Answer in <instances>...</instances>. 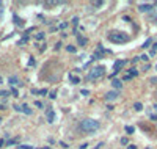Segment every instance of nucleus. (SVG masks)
I'll use <instances>...</instances> for the list:
<instances>
[{
    "instance_id": "nucleus-17",
    "label": "nucleus",
    "mask_w": 157,
    "mask_h": 149,
    "mask_svg": "<svg viewBox=\"0 0 157 149\" xmlns=\"http://www.w3.org/2000/svg\"><path fill=\"white\" fill-rule=\"evenodd\" d=\"M17 149H35V147H32V146H27V144H21V146H17Z\"/></svg>"
},
{
    "instance_id": "nucleus-6",
    "label": "nucleus",
    "mask_w": 157,
    "mask_h": 149,
    "mask_svg": "<svg viewBox=\"0 0 157 149\" xmlns=\"http://www.w3.org/2000/svg\"><path fill=\"white\" fill-rule=\"evenodd\" d=\"M14 108L16 110H19V112H24L25 115H32V110L27 107V105H22V107H19V105H14Z\"/></svg>"
},
{
    "instance_id": "nucleus-26",
    "label": "nucleus",
    "mask_w": 157,
    "mask_h": 149,
    "mask_svg": "<svg viewBox=\"0 0 157 149\" xmlns=\"http://www.w3.org/2000/svg\"><path fill=\"white\" fill-rule=\"evenodd\" d=\"M43 38H44V33H38L36 35V39H43Z\"/></svg>"
},
{
    "instance_id": "nucleus-29",
    "label": "nucleus",
    "mask_w": 157,
    "mask_h": 149,
    "mask_svg": "<svg viewBox=\"0 0 157 149\" xmlns=\"http://www.w3.org/2000/svg\"><path fill=\"white\" fill-rule=\"evenodd\" d=\"M127 143H129L127 138H121V144H127Z\"/></svg>"
},
{
    "instance_id": "nucleus-9",
    "label": "nucleus",
    "mask_w": 157,
    "mask_h": 149,
    "mask_svg": "<svg viewBox=\"0 0 157 149\" xmlns=\"http://www.w3.org/2000/svg\"><path fill=\"white\" fill-rule=\"evenodd\" d=\"M54 116H55L54 115V110H49L47 112V123H50V124L54 123Z\"/></svg>"
},
{
    "instance_id": "nucleus-30",
    "label": "nucleus",
    "mask_w": 157,
    "mask_h": 149,
    "mask_svg": "<svg viewBox=\"0 0 157 149\" xmlns=\"http://www.w3.org/2000/svg\"><path fill=\"white\" fill-rule=\"evenodd\" d=\"M38 94H47V90H39Z\"/></svg>"
},
{
    "instance_id": "nucleus-7",
    "label": "nucleus",
    "mask_w": 157,
    "mask_h": 149,
    "mask_svg": "<svg viewBox=\"0 0 157 149\" xmlns=\"http://www.w3.org/2000/svg\"><path fill=\"white\" fill-rule=\"evenodd\" d=\"M8 83L11 85V88H16V86L22 85V83H19V80H17V77H10V78H8Z\"/></svg>"
},
{
    "instance_id": "nucleus-2",
    "label": "nucleus",
    "mask_w": 157,
    "mask_h": 149,
    "mask_svg": "<svg viewBox=\"0 0 157 149\" xmlns=\"http://www.w3.org/2000/svg\"><path fill=\"white\" fill-rule=\"evenodd\" d=\"M107 39L110 43H115V44H123V43H127L130 38L123 32H110L107 35Z\"/></svg>"
},
{
    "instance_id": "nucleus-20",
    "label": "nucleus",
    "mask_w": 157,
    "mask_h": 149,
    "mask_svg": "<svg viewBox=\"0 0 157 149\" xmlns=\"http://www.w3.org/2000/svg\"><path fill=\"white\" fill-rule=\"evenodd\" d=\"M10 91H11V94H13V96H16V97L19 96V93H17V90H16V88H11Z\"/></svg>"
},
{
    "instance_id": "nucleus-4",
    "label": "nucleus",
    "mask_w": 157,
    "mask_h": 149,
    "mask_svg": "<svg viewBox=\"0 0 157 149\" xmlns=\"http://www.w3.org/2000/svg\"><path fill=\"white\" fill-rule=\"evenodd\" d=\"M124 64H126V61H124V60H118V61L115 63V66H113V69H115V71H113L112 77H115V75H116L118 72H120V69H121V67H123Z\"/></svg>"
},
{
    "instance_id": "nucleus-19",
    "label": "nucleus",
    "mask_w": 157,
    "mask_h": 149,
    "mask_svg": "<svg viewBox=\"0 0 157 149\" xmlns=\"http://www.w3.org/2000/svg\"><path fill=\"white\" fill-rule=\"evenodd\" d=\"M10 96V91H0V97H6Z\"/></svg>"
},
{
    "instance_id": "nucleus-22",
    "label": "nucleus",
    "mask_w": 157,
    "mask_h": 149,
    "mask_svg": "<svg viewBox=\"0 0 157 149\" xmlns=\"http://www.w3.org/2000/svg\"><path fill=\"white\" fill-rule=\"evenodd\" d=\"M49 97H50V99H55V97H57V91H52Z\"/></svg>"
},
{
    "instance_id": "nucleus-21",
    "label": "nucleus",
    "mask_w": 157,
    "mask_h": 149,
    "mask_svg": "<svg viewBox=\"0 0 157 149\" xmlns=\"http://www.w3.org/2000/svg\"><path fill=\"white\" fill-rule=\"evenodd\" d=\"M66 49H68V52H72V53L75 52V47H74V46H68Z\"/></svg>"
},
{
    "instance_id": "nucleus-31",
    "label": "nucleus",
    "mask_w": 157,
    "mask_h": 149,
    "mask_svg": "<svg viewBox=\"0 0 157 149\" xmlns=\"http://www.w3.org/2000/svg\"><path fill=\"white\" fill-rule=\"evenodd\" d=\"M77 22H78V17H74V19H72V24L77 25Z\"/></svg>"
},
{
    "instance_id": "nucleus-34",
    "label": "nucleus",
    "mask_w": 157,
    "mask_h": 149,
    "mask_svg": "<svg viewBox=\"0 0 157 149\" xmlns=\"http://www.w3.org/2000/svg\"><path fill=\"white\" fill-rule=\"evenodd\" d=\"M154 108H155V110H157V104H155V105H154Z\"/></svg>"
},
{
    "instance_id": "nucleus-33",
    "label": "nucleus",
    "mask_w": 157,
    "mask_h": 149,
    "mask_svg": "<svg viewBox=\"0 0 157 149\" xmlns=\"http://www.w3.org/2000/svg\"><path fill=\"white\" fill-rule=\"evenodd\" d=\"M2 144H3V140H0V147H2Z\"/></svg>"
},
{
    "instance_id": "nucleus-5",
    "label": "nucleus",
    "mask_w": 157,
    "mask_h": 149,
    "mask_svg": "<svg viewBox=\"0 0 157 149\" xmlns=\"http://www.w3.org/2000/svg\"><path fill=\"white\" fill-rule=\"evenodd\" d=\"M154 5L152 3H140L138 5V11L140 13H146V11H152Z\"/></svg>"
},
{
    "instance_id": "nucleus-13",
    "label": "nucleus",
    "mask_w": 157,
    "mask_h": 149,
    "mask_svg": "<svg viewBox=\"0 0 157 149\" xmlns=\"http://www.w3.org/2000/svg\"><path fill=\"white\" fill-rule=\"evenodd\" d=\"M129 75H130V77H135V75H138V71L132 67V69H129Z\"/></svg>"
},
{
    "instance_id": "nucleus-23",
    "label": "nucleus",
    "mask_w": 157,
    "mask_h": 149,
    "mask_svg": "<svg viewBox=\"0 0 157 149\" xmlns=\"http://www.w3.org/2000/svg\"><path fill=\"white\" fill-rule=\"evenodd\" d=\"M80 94H82V96H88L90 91H88V90H82V91H80Z\"/></svg>"
},
{
    "instance_id": "nucleus-16",
    "label": "nucleus",
    "mask_w": 157,
    "mask_h": 149,
    "mask_svg": "<svg viewBox=\"0 0 157 149\" xmlns=\"http://www.w3.org/2000/svg\"><path fill=\"white\" fill-rule=\"evenodd\" d=\"M77 39H78V44H82V46H85V44H86V39H85V38L77 36Z\"/></svg>"
},
{
    "instance_id": "nucleus-18",
    "label": "nucleus",
    "mask_w": 157,
    "mask_h": 149,
    "mask_svg": "<svg viewBox=\"0 0 157 149\" xmlns=\"http://www.w3.org/2000/svg\"><path fill=\"white\" fill-rule=\"evenodd\" d=\"M151 43H152V39H148V41H146V43H145V44H143V46H141V47H143V49H148V47H149V44H151Z\"/></svg>"
},
{
    "instance_id": "nucleus-10",
    "label": "nucleus",
    "mask_w": 157,
    "mask_h": 149,
    "mask_svg": "<svg viewBox=\"0 0 157 149\" xmlns=\"http://www.w3.org/2000/svg\"><path fill=\"white\" fill-rule=\"evenodd\" d=\"M112 85H113V88H116V90H120V88L123 86V83L120 82V80H116V78H115L113 82H112Z\"/></svg>"
},
{
    "instance_id": "nucleus-8",
    "label": "nucleus",
    "mask_w": 157,
    "mask_h": 149,
    "mask_svg": "<svg viewBox=\"0 0 157 149\" xmlns=\"http://www.w3.org/2000/svg\"><path fill=\"white\" fill-rule=\"evenodd\" d=\"M118 99V91H110L105 94V101H115Z\"/></svg>"
},
{
    "instance_id": "nucleus-11",
    "label": "nucleus",
    "mask_w": 157,
    "mask_h": 149,
    "mask_svg": "<svg viewBox=\"0 0 157 149\" xmlns=\"http://www.w3.org/2000/svg\"><path fill=\"white\" fill-rule=\"evenodd\" d=\"M134 108H135L137 112H141V110H143V105H141L140 102H135V104H134Z\"/></svg>"
},
{
    "instance_id": "nucleus-35",
    "label": "nucleus",
    "mask_w": 157,
    "mask_h": 149,
    "mask_svg": "<svg viewBox=\"0 0 157 149\" xmlns=\"http://www.w3.org/2000/svg\"><path fill=\"white\" fill-rule=\"evenodd\" d=\"M146 149H151V147H146Z\"/></svg>"
},
{
    "instance_id": "nucleus-15",
    "label": "nucleus",
    "mask_w": 157,
    "mask_h": 149,
    "mask_svg": "<svg viewBox=\"0 0 157 149\" xmlns=\"http://www.w3.org/2000/svg\"><path fill=\"white\" fill-rule=\"evenodd\" d=\"M71 82H72L74 85H77L78 82H80V78H78V77H75V75H71Z\"/></svg>"
},
{
    "instance_id": "nucleus-25",
    "label": "nucleus",
    "mask_w": 157,
    "mask_h": 149,
    "mask_svg": "<svg viewBox=\"0 0 157 149\" xmlns=\"http://www.w3.org/2000/svg\"><path fill=\"white\" fill-rule=\"evenodd\" d=\"M78 147H80V149H86V147H88V143H82Z\"/></svg>"
},
{
    "instance_id": "nucleus-12",
    "label": "nucleus",
    "mask_w": 157,
    "mask_h": 149,
    "mask_svg": "<svg viewBox=\"0 0 157 149\" xmlns=\"http://www.w3.org/2000/svg\"><path fill=\"white\" fill-rule=\"evenodd\" d=\"M152 17H154L155 22H157V3H154V8H152Z\"/></svg>"
},
{
    "instance_id": "nucleus-3",
    "label": "nucleus",
    "mask_w": 157,
    "mask_h": 149,
    "mask_svg": "<svg viewBox=\"0 0 157 149\" xmlns=\"http://www.w3.org/2000/svg\"><path fill=\"white\" fill-rule=\"evenodd\" d=\"M104 74H105V67L104 66H96V67H93V69L88 72V80H98V78L104 77Z\"/></svg>"
},
{
    "instance_id": "nucleus-14",
    "label": "nucleus",
    "mask_w": 157,
    "mask_h": 149,
    "mask_svg": "<svg viewBox=\"0 0 157 149\" xmlns=\"http://www.w3.org/2000/svg\"><path fill=\"white\" fill-rule=\"evenodd\" d=\"M126 132H127L129 135H132V133L135 132V129H134L132 126H126Z\"/></svg>"
},
{
    "instance_id": "nucleus-32",
    "label": "nucleus",
    "mask_w": 157,
    "mask_h": 149,
    "mask_svg": "<svg viewBox=\"0 0 157 149\" xmlns=\"http://www.w3.org/2000/svg\"><path fill=\"white\" fill-rule=\"evenodd\" d=\"M127 149H137V146L135 144H129V147Z\"/></svg>"
},
{
    "instance_id": "nucleus-27",
    "label": "nucleus",
    "mask_w": 157,
    "mask_h": 149,
    "mask_svg": "<svg viewBox=\"0 0 157 149\" xmlns=\"http://www.w3.org/2000/svg\"><path fill=\"white\" fill-rule=\"evenodd\" d=\"M140 60H143V61H148L149 58H148V55H141V57H140Z\"/></svg>"
},
{
    "instance_id": "nucleus-24",
    "label": "nucleus",
    "mask_w": 157,
    "mask_h": 149,
    "mask_svg": "<svg viewBox=\"0 0 157 149\" xmlns=\"http://www.w3.org/2000/svg\"><path fill=\"white\" fill-rule=\"evenodd\" d=\"M155 50H157V43L154 44V47H152V50H151V55H154V53H155Z\"/></svg>"
},
{
    "instance_id": "nucleus-28",
    "label": "nucleus",
    "mask_w": 157,
    "mask_h": 149,
    "mask_svg": "<svg viewBox=\"0 0 157 149\" xmlns=\"http://www.w3.org/2000/svg\"><path fill=\"white\" fill-rule=\"evenodd\" d=\"M35 105H36L38 108H43V104H41V102H39V101H36V102H35Z\"/></svg>"
},
{
    "instance_id": "nucleus-1",
    "label": "nucleus",
    "mask_w": 157,
    "mask_h": 149,
    "mask_svg": "<svg viewBox=\"0 0 157 149\" xmlns=\"http://www.w3.org/2000/svg\"><path fill=\"white\" fill-rule=\"evenodd\" d=\"M99 123L96 119H91V118H86V119H83L82 123H80V129L82 130H85L86 133H94L98 129H99Z\"/></svg>"
}]
</instances>
